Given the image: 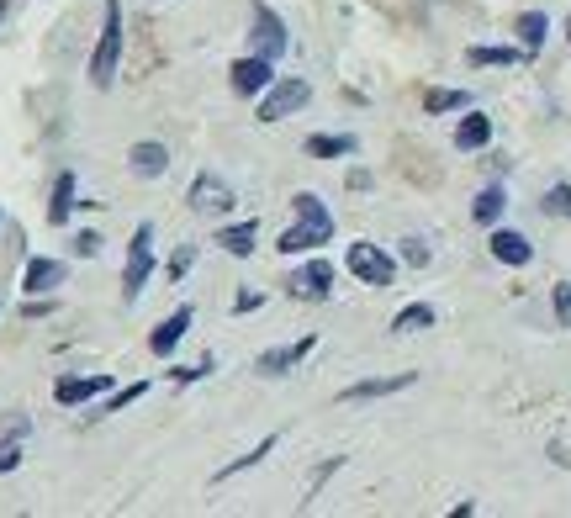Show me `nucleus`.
<instances>
[{
  "label": "nucleus",
  "instance_id": "1",
  "mask_svg": "<svg viewBox=\"0 0 571 518\" xmlns=\"http://www.w3.org/2000/svg\"><path fill=\"white\" fill-rule=\"evenodd\" d=\"M328 238H334V217H328L323 196L297 191V228H286L275 249H281V254H307V249H323Z\"/></svg>",
  "mask_w": 571,
  "mask_h": 518
},
{
  "label": "nucleus",
  "instance_id": "2",
  "mask_svg": "<svg viewBox=\"0 0 571 518\" xmlns=\"http://www.w3.org/2000/svg\"><path fill=\"white\" fill-rule=\"evenodd\" d=\"M117 59H122V0H106V27L96 43V59H90V80L101 90L117 80Z\"/></svg>",
  "mask_w": 571,
  "mask_h": 518
},
{
  "label": "nucleus",
  "instance_id": "3",
  "mask_svg": "<svg viewBox=\"0 0 571 518\" xmlns=\"http://www.w3.org/2000/svg\"><path fill=\"white\" fill-rule=\"evenodd\" d=\"M149 275H154V228L143 222V228L133 233V249H127V275H122V296H127V302H138V296H143Z\"/></svg>",
  "mask_w": 571,
  "mask_h": 518
},
{
  "label": "nucleus",
  "instance_id": "4",
  "mask_svg": "<svg viewBox=\"0 0 571 518\" xmlns=\"http://www.w3.org/2000/svg\"><path fill=\"white\" fill-rule=\"evenodd\" d=\"M349 270H355L365 286H392V275H397L392 254H381L376 244H349Z\"/></svg>",
  "mask_w": 571,
  "mask_h": 518
},
{
  "label": "nucleus",
  "instance_id": "5",
  "mask_svg": "<svg viewBox=\"0 0 571 518\" xmlns=\"http://www.w3.org/2000/svg\"><path fill=\"white\" fill-rule=\"evenodd\" d=\"M233 185L223 180V175H212V170H201L196 180H191V207L196 212H207V217H217V212H228L233 207Z\"/></svg>",
  "mask_w": 571,
  "mask_h": 518
},
{
  "label": "nucleus",
  "instance_id": "6",
  "mask_svg": "<svg viewBox=\"0 0 571 518\" xmlns=\"http://www.w3.org/2000/svg\"><path fill=\"white\" fill-rule=\"evenodd\" d=\"M307 80H281V85H270V96L260 101V122H281L291 117V111H302L307 106Z\"/></svg>",
  "mask_w": 571,
  "mask_h": 518
},
{
  "label": "nucleus",
  "instance_id": "7",
  "mask_svg": "<svg viewBox=\"0 0 571 518\" xmlns=\"http://www.w3.org/2000/svg\"><path fill=\"white\" fill-rule=\"evenodd\" d=\"M286 291L302 296V302H323V296L334 291V265H328V259H312V265H302V270L286 281Z\"/></svg>",
  "mask_w": 571,
  "mask_h": 518
},
{
  "label": "nucleus",
  "instance_id": "8",
  "mask_svg": "<svg viewBox=\"0 0 571 518\" xmlns=\"http://www.w3.org/2000/svg\"><path fill=\"white\" fill-rule=\"evenodd\" d=\"M254 53L270 59V64L286 53V27H281V16H275L270 6H254Z\"/></svg>",
  "mask_w": 571,
  "mask_h": 518
},
{
  "label": "nucleus",
  "instance_id": "9",
  "mask_svg": "<svg viewBox=\"0 0 571 518\" xmlns=\"http://www.w3.org/2000/svg\"><path fill=\"white\" fill-rule=\"evenodd\" d=\"M270 80H275V64L260 59V53H254V59H238V64H233V90H238V96H260Z\"/></svg>",
  "mask_w": 571,
  "mask_h": 518
},
{
  "label": "nucleus",
  "instance_id": "10",
  "mask_svg": "<svg viewBox=\"0 0 571 518\" xmlns=\"http://www.w3.org/2000/svg\"><path fill=\"white\" fill-rule=\"evenodd\" d=\"M106 386H112V376H64L59 386H53V397H59L64 407H80L90 397H101Z\"/></svg>",
  "mask_w": 571,
  "mask_h": 518
},
{
  "label": "nucleus",
  "instance_id": "11",
  "mask_svg": "<svg viewBox=\"0 0 571 518\" xmlns=\"http://www.w3.org/2000/svg\"><path fill=\"white\" fill-rule=\"evenodd\" d=\"M127 164H133V175H143V180H159L164 170H170V148H164V143H133V154H127Z\"/></svg>",
  "mask_w": 571,
  "mask_h": 518
},
{
  "label": "nucleus",
  "instance_id": "12",
  "mask_svg": "<svg viewBox=\"0 0 571 518\" xmlns=\"http://www.w3.org/2000/svg\"><path fill=\"white\" fill-rule=\"evenodd\" d=\"M413 386V370H402V376H376V381H355L344 392V402H365V397H392V392H408Z\"/></svg>",
  "mask_w": 571,
  "mask_h": 518
},
{
  "label": "nucleus",
  "instance_id": "13",
  "mask_svg": "<svg viewBox=\"0 0 571 518\" xmlns=\"http://www.w3.org/2000/svg\"><path fill=\"white\" fill-rule=\"evenodd\" d=\"M492 259H503V265H529L534 249H529V238H524V233L497 228V233H492Z\"/></svg>",
  "mask_w": 571,
  "mask_h": 518
},
{
  "label": "nucleus",
  "instance_id": "14",
  "mask_svg": "<svg viewBox=\"0 0 571 518\" xmlns=\"http://www.w3.org/2000/svg\"><path fill=\"white\" fill-rule=\"evenodd\" d=\"M186 328H191V307H180V312H170V318H164L159 328H154V339H149V349L154 355H170V349L186 339Z\"/></svg>",
  "mask_w": 571,
  "mask_h": 518
},
{
  "label": "nucleus",
  "instance_id": "15",
  "mask_svg": "<svg viewBox=\"0 0 571 518\" xmlns=\"http://www.w3.org/2000/svg\"><path fill=\"white\" fill-rule=\"evenodd\" d=\"M312 349V339H297V344H281V349H265L260 355V376H286L291 365H297L302 355Z\"/></svg>",
  "mask_w": 571,
  "mask_h": 518
},
{
  "label": "nucleus",
  "instance_id": "16",
  "mask_svg": "<svg viewBox=\"0 0 571 518\" xmlns=\"http://www.w3.org/2000/svg\"><path fill=\"white\" fill-rule=\"evenodd\" d=\"M59 281H64V265H59V259H32L27 275H22V291H27V296H32V291H53Z\"/></svg>",
  "mask_w": 571,
  "mask_h": 518
},
{
  "label": "nucleus",
  "instance_id": "17",
  "mask_svg": "<svg viewBox=\"0 0 571 518\" xmlns=\"http://www.w3.org/2000/svg\"><path fill=\"white\" fill-rule=\"evenodd\" d=\"M503 207H508L503 185H487V191L476 196V207H471V217H476V222H497V217H503Z\"/></svg>",
  "mask_w": 571,
  "mask_h": 518
},
{
  "label": "nucleus",
  "instance_id": "18",
  "mask_svg": "<svg viewBox=\"0 0 571 518\" xmlns=\"http://www.w3.org/2000/svg\"><path fill=\"white\" fill-rule=\"evenodd\" d=\"M545 16L540 11H529V16H519V43H524V53H540L545 48Z\"/></svg>",
  "mask_w": 571,
  "mask_h": 518
},
{
  "label": "nucleus",
  "instance_id": "19",
  "mask_svg": "<svg viewBox=\"0 0 571 518\" xmlns=\"http://www.w3.org/2000/svg\"><path fill=\"white\" fill-rule=\"evenodd\" d=\"M487 138H492V122L487 117H466V122L455 127V148H482Z\"/></svg>",
  "mask_w": 571,
  "mask_h": 518
},
{
  "label": "nucleus",
  "instance_id": "20",
  "mask_svg": "<svg viewBox=\"0 0 571 518\" xmlns=\"http://www.w3.org/2000/svg\"><path fill=\"white\" fill-rule=\"evenodd\" d=\"M69 207H75V175H59V185H53L48 222H69Z\"/></svg>",
  "mask_w": 571,
  "mask_h": 518
},
{
  "label": "nucleus",
  "instance_id": "21",
  "mask_svg": "<svg viewBox=\"0 0 571 518\" xmlns=\"http://www.w3.org/2000/svg\"><path fill=\"white\" fill-rule=\"evenodd\" d=\"M254 233H260L254 222H238V228H223V233H217V244H223L228 254H249V249H254Z\"/></svg>",
  "mask_w": 571,
  "mask_h": 518
},
{
  "label": "nucleus",
  "instance_id": "22",
  "mask_svg": "<svg viewBox=\"0 0 571 518\" xmlns=\"http://www.w3.org/2000/svg\"><path fill=\"white\" fill-rule=\"evenodd\" d=\"M429 323H434V307H429V302H413V307L397 312L392 328H397V333H418V328H429Z\"/></svg>",
  "mask_w": 571,
  "mask_h": 518
},
{
  "label": "nucleus",
  "instance_id": "23",
  "mask_svg": "<svg viewBox=\"0 0 571 518\" xmlns=\"http://www.w3.org/2000/svg\"><path fill=\"white\" fill-rule=\"evenodd\" d=\"M307 154L312 159H339V154H355V138H307Z\"/></svg>",
  "mask_w": 571,
  "mask_h": 518
},
{
  "label": "nucleus",
  "instance_id": "24",
  "mask_svg": "<svg viewBox=\"0 0 571 518\" xmlns=\"http://www.w3.org/2000/svg\"><path fill=\"white\" fill-rule=\"evenodd\" d=\"M275 450V434L270 439H260V444H254V450L244 455V460H233V466H223V471H217V481H228V476H238V471H249V466H260V460Z\"/></svg>",
  "mask_w": 571,
  "mask_h": 518
},
{
  "label": "nucleus",
  "instance_id": "25",
  "mask_svg": "<svg viewBox=\"0 0 571 518\" xmlns=\"http://www.w3.org/2000/svg\"><path fill=\"white\" fill-rule=\"evenodd\" d=\"M429 111H460V106H471L466 90H429V101H423Z\"/></svg>",
  "mask_w": 571,
  "mask_h": 518
},
{
  "label": "nucleus",
  "instance_id": "26",
  "mask_svg": "<svg viewBox=\"0 0 571 518\" xmlns=\"http://www.w3.org/2000/svg\"><path fill=\"white\" fill-rule=\"evenodd\" d=\"M524 48H471V64H519Z\"/></svg>",
  "mask_w": 571,
  "mask_h": 518
},
{
  "label": "nucleus",
  "instance_id": "27",
  "mask_svg": "<svg viewBox=\"0 0 571 518\" xmlns=\"http://www.w3.org/2000/svg\"><path fill=\"white\" fill-rule=\"evenodd\" d=\"M545 212L550 217H571V185H556V191L545 196Z\"/></svg>",
  "mask_w": 571,
  "mask_h": 518
},
{
  "label": "nucleus",
  "instance_id": "28",
  "mask_svg": "<svg viewBox=\"0 0 571 518\" xmlns=\"http://www.w3.org/2000/svg\"><path fill=\"white\" fill-rule=\"evenodd\" d=\"M143 392H149V386H143V381H138V386H127V392H117L112 402H106V407H101V413H122V407H133V402H138Z\"/></svg>",
  "mask_w": 571,
  "mask_h": 518
},
{
  "label": "nucleus",
  "instance_id": "29",
  "mask_svg": "<svg viewBox=\"0 0 571 518\" xmlns=\"http://www.w3.org/2000/svg\"><path fill=\"white\" fill-rule=\"evenodd\" d=\"M556 318L561 328H571V281H556Z\"/></svg>",
  "mask_w": 571,
  "mask_h": 518
},
{
  "label": "nucleus",
  "instance_id": "30",
  "mask_svg": "<svg viewBox=\"0 0 571 518\" xmlns=\"http://www.w3.org/2000/svg\"><path fill=\"white\" fill-rule=\"evenodd\" d=\"M402 259H408V265H429V249H423V238H408V244H402Z\"/></svg>",
  "mask_w": 571,
  "mask_h": 518
},
{
  "label": "nucleus",
  "instance_id": "31",
  "mask_svg": "<svg viewBox=\"0 0 571 518\" xmlns=\"http://www.w3.org/2000/svg\"><path fill=\"white\" fill-rule=\"evenodd\" d=\"M191 259H196V249H180V254L170 259V275H175V281H180V275H186V270H191Z\"/></svg>",
  "mask_w": 571,
  "mask_h": 518
},
{
  "label": "nucleus",
  "instance_id": "32",
  "mask_svg": "<svg viewBox=\"0 0 571 518\" xmlns=\"http://www.w3.org/2000/svg\"><path fill=\"white\" fill-rule=\"evenodd\" d=\"M260 302H265L260 291H244V296H233V312H254V307H260Z\"/></svg>",
  "mask_w": 571,
  "mask_h": 518
},
{
  "label": "nucleus",
  "instance_id": "33",
  "mask_svg": "<svg viewBox=\"0 0 571 518\" xmlns=\"http://www.w3.org/2000/svg\"><path fill=\"white\" fill-rule=\"evenodd\" d=\"M75 244H80V254H96V249H101V238H96V233H80Z\"/></svg>",
  "mask_w": 571,
  "mask_h": 518
},
{
  "label": "nucleus",
  "instance_id": "34",
  "mask_svg": "<svg viewBox=\"0 0 571 518\" xmlns=\"http://www.w3.org/2000/svg\"><path fill=\"white\" fill-rule=\"evenodd\" d=\"M16 460H22V455H16V444H6V450H0V471H11Z\"/></svg>",
  "mask_w": 571,
  "mask_h": 518
},
{
  "label": "nucleus",
  "instance_id": "35",
  "mask_svg": "<svg viewBox=\"0 0 571 518\" xmlns=\"http://www.w3.org/2000/svg\"><path fill=\"white\" fill-rule=\"evenodd\" d=\"M0 16H6V0H0Z\"/></svg>",
  "mask_w": 571,
  "mask_h": 518
},
{
  "label": "nucleus",
  "instance_id": "36",
  "mask_svg": "<svg viewBox=\"0 0 571 518\" xmlns=\"http://www.w3.org/2000/svg\"><path fill=\"white\" fill-rule=\"evenodd\" d=\"M566 32H571V22H566Z\"/></svg>",
  "mask_w": 571,
  "mask_h": 518
}]
</instances>
